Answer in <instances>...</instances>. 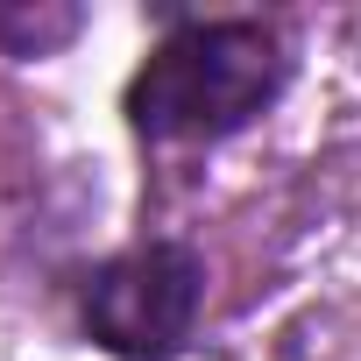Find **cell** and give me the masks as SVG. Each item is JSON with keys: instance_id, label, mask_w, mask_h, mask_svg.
<instances>
[{"instance_id": "cell-1", "label": "cell", "mask_w": 361, "mask_h": 361, "mask_svg": "<svg viewBox=\"0 0 361 361\" xmlns=\"http://www.w3.org/2000/svg\"><path fill=\"white\" fill-rule=\"evenodd\" d=\"M290 85V43L262 15L177 22L128 78V128L142 142H227Z\"/></svg>"}, {"instance_id": "cell-2", "label": "cell", "mask_w": 361, "mask_h": 361, "mask_svg": "<svg viewBox=\"0 0 361 361\" xmlns=\"http://www.w3.org/2000/svg\"><path fill=\"white\" fill-rule=\"evenodd\" d=\"M206 305V262L185 241H149L114 262H99L78 283V319L85 333L121 354V361H170L192 340Z\"/></svg>"}, {"instance_id": "cell-3", "label": "cell", "mask_w": 361, "mask_h": 361, "mask_svg": "<svg viewBox=\"0 0 361 361\" xmlns=\"http://www.w3.org/2000/svg\"><path fill=\"white\" fill-rule=\"evenodd\" d=\"M78 8H50V15H0V43H8L15 57H43V50H57V43H71L78 36Z\"/></svg>"}]
</instances>
